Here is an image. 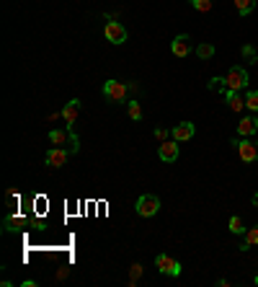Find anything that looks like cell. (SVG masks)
Returning <instances> with one entry per match:
<instances>
[{"mask_svg":"<svg viewBox=\"0 0 258 287\" xmlns=\"http://www.w3.org/2000/svg\"><path fill=\"white\" fill-rule=\"evenodd\" d=\"M245 106H248L250 111H258V91H248V96H245Z\"/></svg>","mask_w":258,"mask_h":287,"instance_id":"22","label":"cell"},{"mask_svg":"<svg viewBox=\"0 0 258 287\" xmlns=\"http://www.w3.org/2000/svg\"><path fill=\"white\" fill-rule=\"evenodd\" d=\"M170 52H173L176 57L191 54V37H189V34H178L173 42H170Z\"/></svg>","mask_w":258,"mask_h":287,"instance_id":"9","label":"cell"},{"mask_svg":"<svg viewBox=\"0 0 258 287\" xmlns=\"http://www.w3.org/2000/svg\"><path fill=\"white\" fill-rule=\"evenodd\" d=\"M243 241H245L248 246H258V225H253V228H245Z\"/></svg>","mask_w":258,"mask_h":287,"instance_id":"19","label":"cell"},{"mask_svg":"<svg viewBox=\"0 0 258 287\" xmlns=\"http://www.w3.org/2000/svg\"><path fill=\"white\" fill-rule=\"evenodd\" d=\"M255 54H258V52H255L253 44H245V47H243V57H245V60H255Z\"/></svg>","mask_w":258,"mask_h":287,"instance_id":"24","label":"cell"},{"mask_svg":"<svg viewBox=\"0 0 258 287\" xmlns=\"http://www.w3.org/2000/svg\"><path fill=\"white\" fill-rule=\"evenodd\" d=\"M230 145H235L238 155H240L245 163H253V161H258V142H255V140H248V137H243V140H233Z\"/></svg>","mask_w":258,"mask_h":287,"instance_id":"3","label":"cell"},{"mask_svg":"<svg viewBox=\"0 0 258 287\" xmlns=\"http://www.w3.org/2000/svg\"><path fill=\"white\" fill-rule=\"evenodd\" d=\"M253 62H255V68H258V54H255V60H253Z\"/></svg>","mask_w":258,"mask_h":287,"instance_id":"28","label":"cell"},{"mask_svg":"<svg viewBox=\"0 0 258 287\" xmlns=\"http://www.w3.org/2000/svg\"><path fill=\"white\" fill-rule=\"evenodd\" d=\"M127 93H129V83H119V80H106L103 83V96L108 101H114V104L124 101Z\"/></svg>","mask_w":258,"mask_h":287,"instance_id":"4","label":"cell"},{"mask_svg":"<svg viewBox=\"0 0 258 287\" xmlns=\"http://www.w3.org/2000/svg\"><path fill=\"white\" fill-rule=\"evenodd\" d=\"M181 142H176V140H165V142H160V148H158V155H160V161H165V163H176L178 161V153H181Z\"/></svg>","mask_w":258,"mask_h":287,"instance_id":"7","label":"cell"},{"mask_svg":"<svg viewBox=\"0 0 258 287\" xmlns=\"http://www.w3.org/2000/svg\"><path fill=\"white\" fill-rule=\"evenodd\" d=\"M70 137H72V130L67 127V130H52L49 132V142L54 148H62L65 142H70Z\"/></svg>","mask_w":258,"mask_h":287,"instance_id":"13","label":"cell"},{"mask_svg":"<svg viewBox=\"0 0 258 287\" xmlns=\"http://www.w3.org/2000/svg\"><path fill=\"white\" fill-rule=\"evenodd\" d=\"M139 277H142V264H132V267H129V282L134 284Z\"/></svg>","mask_w":258,"mask_h":287,"instance_id":"23","label":"cell"},{"mask_svg":"<svg viewBox=\"0 0 258 287\" xmlns=\"http://www.w3.org/2000/svg\"><path fill=\"white\" fill-rule=\"evenodd\" d=\"M235 8H238L240 16H248V13H253V8H255V0H235Z\"/></svg>","mask_w":258,"mask_h":287,"instance_id":"18","label":"cell"},{"mask_svg":"<svg viewBox=\"0 0 258 287\" xmlns=\"http://www.w3.org/2000/svg\"><path fill=\"white\" fill-rule=\"evenodd\" d=\"M191 6H194V11H199V13H209V11H212V0H191Z\"/></svg>","mask_w":258,"mask_h":287,"instance_id":"21","label":"cell"},{"mask_svg":"<svg viewBox=\"0 0 258 287\" xmlns=\"http://www.w3.org/2000/svg\"><path fill=\"white\" fill-rule=\"evenodd\" d=\"M127 111H129V119H134V122L142 119V106H139V101H129V104H127Z\"/></svg>","mask_w":258,"mask_h":287,"instance_id":"20","label":"cell"},{"mask_svg":"<svg viewBox=\"0 0 258 287\" xmlns=\"http://www.w3.org/2000/svg\"><path fill=\"white\" fill-rule=\"evenodd\" d=\"M255 132H258V119L243 117V119L238 122V135H240V137H253Z\"/></svg>","mask_w":258,"mask_h":287,"instance_id":"12","label":"cell"},{"mask_svg":"<svg viewBox=\"0 0 258 287\" xmlns=\"http://www.w3.org/2000/svg\"><path fill=\"white\" fill-rule=\"evenodd\" d=\"M103 37L111 42V44H124L127 42V28L119 23V21H108L103 26Z\"/></svg>","mask_w":258,"mask_h":287,"instance_id":"6","label":"cell"},{"mask_svg":"<svg viewBox=\"0 0 258 287\" xmlns=\"http://www.w3.org/2000/svg\"><path fill=\"white\" fill-rule=\"evenodd\" d=\"M78 114H80V101H78V99H72V101H67V104H65V109L60 111V117L67 122V127H72V124H75V119H78Z\"/></svg>","mask_w":258,"mask_h":287,"instance_id":"11","label":"cell"},{"mask_svg":"<svg viewBox=\"0 0 258 287\" xmlns=\"http://www.w3.org/2000/svg\"><path fill=\"white\" fill-rule=\"evenodd\" d=\"M227 228H230V233H235V236H243V233H245L243 217H238V215H233V217H230V222H227Z\"/></svg>","mask_w":258,"mask_h":287,"instance_id":"17","label":"cell"},{"mask_svg":"<svg viewBox=\"0 0 258 287\" xmlns=\"http://www.w3.org/2000/svg\"><path fill=\"white\" fill-rule=\"evenodd\" d=\"M196 135V127L191 122H181L178 127L170 130V140H176V142H183V140H191Z\"/></svg>","mask_w":258,"mask_h":287,"instance_id":"10","label":"cell"},{"mask_svg":"<svg viewBox=\"0 0 258 287\" xmlns=\"http://www.w3.org/2000/svg\"><path fill=\"white\" fill-rule=\"evenodd\" d=\"M72 153L70 150H65V148H52L47 155H44V161H47V166L49 168H62L65 163H67V158H70Z\"/></svg>","mask_w":258,"mask_h":287,"instance_id":"8","label":"cell"},{"mask_svg":"<svg viewBox=\"0 0 258 287\" xmlns=\"http://www.w3.org/2000/svg\"><path fill=\"white\" fill-rule=\"evenodd\" d=\"M253 207L258 210V194H253Z\"/></svg>","mask_w":258,"mask_h":287,"instance_id":"27","label":"cell"},{"mask_svg":"<svg viewBox=\"0 0 258 287\" xmlns=\"http://www.w3.org/2000/svg\"><path fill=\"white\" fill-rule=\"evenodd\" d=\"M155 137H158V142H165V140L170 137V130H163V127H158V130H155Z\"/></svg>","mask_w":258,"mask_h":287,"instance_id":"26","label":"cell"},{"mask_svg":"<svg viewBox=\"0 0 258 287\" xmlns=\"http://www.w3.org/2000/svg\"><path fill=\"white\" fill-rule=\"evenodd\" d=\"M155 267L165 277H181V262H176L173 256H168V253H158L155 256Z\"/></svg>","mask_w":258,"mask_h":287,"instance_id":"5","label":"cell"},{"mask_svg":"<svg viewBox=\"0 0 258 287\" xmlns=\"http://www.w3.org/2000/svg\"><path fill=\"white\" fill-rule=\"evenodd\" d=\"M255 284H258V277H255Z\"/></svg>","mask_w":258,"mask_h":287,"instance_id":"29","label":"cell"},{"mask_svg":"<svg viewBox=\"0 0 258 287\" xmlns=\"http://www.w3.org/2000/svg\"><path fill=\"white\" fill-rule=\"evenodd\" d=\"M134 207H137V215L139 217H155L160 212V199L155 194H139V199H137Z\"/></svg>","mask_w":258,"mask_h":287,"instance_id":"2","label":"cell"},{"mask_svg":"<svg viewBox=\"0 0 258 287\" xmlns=\"http://www.w3.org/2000/svg\"><path fill=\"white\" fill-rule=\"evenodd\" d=\"M209 88H222V93H225V88H227V85H225V78H212V80H209Z\"/></svg>","mask_w":258,"mask_h":287,"instance_id":"25","label":"cell"},{"mask_svg":"<svg viewBox=\"0 0 258 287\" xmlns=\"http://www.w3.org/2000/svg\"><path fill=\"white\" fill-rule=\"evenodd\" d=\"M225 85L230 91H243V88H248V70L243 68V65H233L230 70H227V75H225Z\"/></svg>","mask_w":258,"mask_h":287,"instance_id":"1","label":"cell"},{"mask_svg":"<svg viewBox=\"0 0 258 287\" xmlns=\"http://www.w3.org/2000/svg\"><path fill=\"white\" fill-rule=\"evenodd\" d=\"M196 54H199V60H212V57H214V44L202 42V44L196 47Z\"/></svg>","mask_w":258,"mask_h":287,"instance_id":"16","label":"cell"},{"mask_svg":"<svg viewBox=\"0 0 258 287\" xmlns=\"http://www.w3.org/2000/svg\"><path fill=\"white\" fill-rule=\"evenodd\" d=\"M3 225H6L8 233H13V231H21V228L26 225V220H23L21 215H8V217L3 220Z\"/></svg>","mask_w":258,"mask_h":287,"instance_id":"15","label":"cell"},{"mask_svg":"<svg viewBox=\"0 0 258 287\" xmlns=\"http://www.w3.org/2000/svg\"><path fill=\"white\" fill-rule=\"evenodd\" d=\"M225 99H227V104H230V109L233 111H243V106H245V101H243V96L238 93V91H230V88H225Z\"/></svg>","mask_w":258,"mask_h":287,"instance_id":"14","label":"cell"}]
</instances>
